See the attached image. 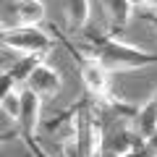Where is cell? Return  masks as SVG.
Wrapping results in <instances>:
<instances>
[{"instance_id":"10","label":"cell","mask_w":157,"mask_h":157,"mask_svg":"<svg viewBox=\"0 0 157 157\" xmlns=\"http://www.w3.org/2000/svg\"><path fill=\"white\" fill-rule=\"evenodd\" d=\"M131 3L144 13H157V0H131Z\"/></svg>"},{"instance_id":"5","label":"cell","mask_w":157,"mask_h":157,"mask_svg":"<svg viewBox=\"0 0 157 157\" xmlns=\"http://www.w3.org/2000/svg\"><path fill=\"white\" fill-rule=\"evenodd\" d=\"M100 6H102V13H105L107 29H110L113 34L123 32V29L131 24L134 11H136V6L131 3V0H100Z\"/></svg>"},{"instance_id":"9","label":"cell","mask_w":157,"mask_h":157,"mask_svg":"<svg viewBox=\"0 0 157 157\" xmlns=\"http://www.w3.org/2000/svg\"><path fill=\"white\" fill-rule=\"evenodd\" d=\"M121 157H157V149L149 144V141H141L136 149H131V152H126V155H121Z\"/></svg>"},{"instance_id":"6","label":"cell","mask_w":157,"mask_h":157,"mask_svg":"<svg viewBox=\"0 0 157 157\" xmlns=\"http://www.w3.org/2000/svg\"><path fill=\"white\" fill-rule=\"evenodd\" d=\"M11 11L16 24H24V26H42V21L47 18L45 0H13Z\"/></svg>"},{"instance_id":"11","label":"cell","mask_w":157,"mask_h":157,"mask_svg":"<svg viewBox=\"0 0 157 157\" xmlns=\"http://www.w3.org/2000/svg\"><path fill=\"white\" fill-rule=\"evenodd\" d=\"M152 100H157V92H155V94H152Z\"/></svg>"},{"instance_id":"4","label":"cell","mask_w":157,"mask_h":157,"mask_svg":"<svg viewBox=\"0 0 157 157\" xmlns=\"http://www.w3.org/2000/svg\"><path fill=\"white\" fill-rule=\"evenodd\" d=\"M24 86H26L29 92H34L39 100H47V97H55L58 92H60L63 78H60V73H58L47 60H39L37 66L32 68V73L26 76Z\"/></svg>"},{"instance_id":"2","label":"cell","mask_w":157,"mask_h":157,"mask_svg":"<svg viewBox=\"0 0 157 157\" xmlns=\"http://www.w3.org/2000/svg\"><path fill=\"white\" fill-rule=\"evenodd\" d=\"M52 45L55 37L42 26L16 24V26H6L0 34V47H6L16 58H45L52 50Z\"/></svg>"},{"instance_id":"1","label":"cell","mask_w":157,"mask_h":157,"mask_svg":"<svg viewBox=\"0 0 157 157\" xmlns=\"http://www.w3.org/2000/svg\"><path fill=\"white\" fill-rule=\"evenodd\" d=\"M81 45H84L86 55L100 60L107 71H139V68L157 66V52L123 42L110 29L107 32H84Z\"/></svg>"},{"instance_id":"7","label":"cell","mask_w":157,"mask_h":157,"mask_svg":"<svg viewBox=\"0 0 157 157\" xmlns=\"http://www.w3.org/2000/svg\"><path fill=\"white\" fill-rule=\"evenodd\" d=\"M136 128V134L141 136V139H149V136L157 134V100H147L144 105H139V110H136V118L134 123H131Z\"/></svg>"},{"instance_id":"8","label":"cell","mask_w":157,"mask_h":157,"mask_svg":"<svg viewBox=\"0 0 157 157\" xmlns=\"http://www.w3.org/2000/svg\"><path fill=\"white\" fill-rule=\"evenodd\" d=\"M63 11H66V21L73 32H84V26L89 24L92 3L89 0H63Z\"/></svg>"},{"instance_id":"3","label":"cell","mask_w":157,"mask_h":157,"mask_svg":"<svg viewBox=\"0 0 157 157\" xmlns=\"http://www.w3.org/2000/svg\"><path fill=\"white\" fill-rule=\"evenodd\" d=\"M78 76H81L84 89L94 100H105L110 94V71L100 60H94L92 55H86L84 60H78Z\"/></svg>"}]
</instances>
